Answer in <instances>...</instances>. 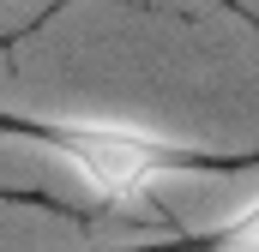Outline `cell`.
<instances>
[{
	"label": "cell",
	"instance_id": "6da1fadb",
	"mask_svg": "<svg viewBox=\"0 0 259 252\" xmlns=\"http://www.w3.org/2000/svg\"><path fill=\"white\" fill-rule=\"evenodd\" d=\"M103 252H259V198L211 228H175L157 246H103Z\"/></svg>",
	"mask_w": 259,
	"mask_h": 252
},
{
	"label": "cell",
	"instance_id": "7a4b0ae2",
	"mask_svg": "<svg viewBox=\"0 0 259 252\" xmlns=\"http://www.w3.org/2000/svg\"><path fill=\"white\" fill-rule=\"evenodd\" d=\"M0 204H30V210L66 216V222H91V210H78V204H61V198H49V192H36V186H0Z\"/></svg>",
	"mask_w": 259,
	"mask_h": 252
},
{
	"label": "cell",
	"instance_id": "3957f363",
	"mask_svg": "<svg viewBox=\"0 0 259 252\" xmlns=\"http://www.w3.org/2000/svg\"><path fill=\"white\" fill-rule=\"evenodd\" d=\"M223 6H229V12H241V18H247V24H253V30H259V18H253V12H247V6H235V0H223Z\"/></svg>",
	"mask_w": 259,
	"mask_h": 252
}]
</instances>
